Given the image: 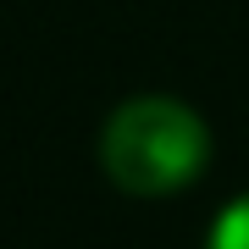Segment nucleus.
<instances>
[{
  "label": "nucleus",
  "instance_id": "nucleus-1",
  "mask_svg": "<svg viewBox=\"0 0 249 249\" xmlns=\"http://www.w3.org/2000/svg\"><path fill=\"white\" fill-rule=\"evenodd\" d=\"M100 160H106V178L127 194H144V199L178 194L205 172L211 133L183 100L144 94V100H127L106 122Z\"/></svg>",
  "mask_w": 249,
  "mask_h": 249
},
{
  "label": "nucleus",
  "instance_id": "nucleus-2",
  "mask_svg": "<svg viewBox=\"0 0 249 249\" xmlns=\"http://www.w3.org/2000/svg\"><path fill=\"white\" fill-rule=\"evenodd\" d=\"M211 249H249V194H244V199H232L227 211L216 216Z\"/></svg>",
  "mask_w": 249,
  "mask_h": 249
}]
</instances>
